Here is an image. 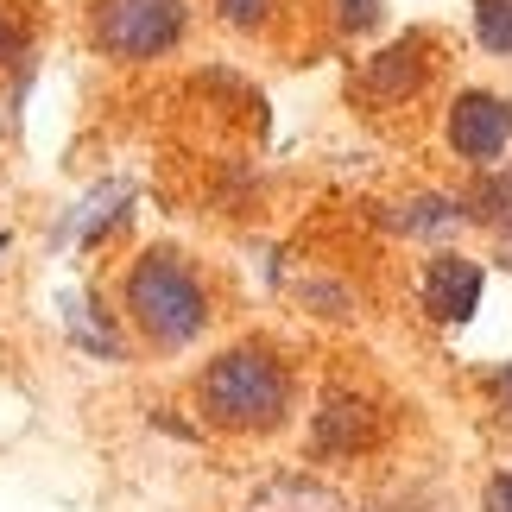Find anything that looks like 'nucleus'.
I'll list each match as a JSON object with an SVG mask.
<instances>
[{
  "mask_svg": "<svg viewBox=\"0 0 512 512\" xmlns=\"http://www.w3.org/2000/svg\"><path fill=\"white\" fill-rule=\"evenodd\" d=\"M298 304L310 310V317H329V323H348L354 317V291L342 279H304L298 285Z\"/></svg>",
  "mask_w": 512,
  "mask_h": 512,
  "instance_id": "obj_14",
  "label": "nucleus"
},
{
  "mask_svg": "<svg viewBox=\"0 0 512 512\" xmlns=\"http://www.w3.org/2000/svg\"><path fill=\"white\" fill-rule=\"evenodd\" d=\"M7 247H13V234H7V228H0V253H7Z\"/></svg>",
  "mask_w": 512,
  "mask_h": 512,
  "instance_id": "obj_21",
  "label": "nucleus"
},
{
  "mask_svg": "<svg viewBox=\"0 0 512 512\" xmlns=\"http://www.w3.org/2000/svg\"><path fill=\"white\" fill-rule=\"evenodd\" d=\"M121 310H127V329L146 354H184L209 336L215 323V298H209V279L196 272V260L184 247H140L133 266L121 272Z\"/></svg>",
  "mask_w": 512,
  "mask_h": 512,
  "instance_id": "obj_2",
  "label": "nucleus"
},
{
  "mask_svg": "<svg viewBox=\"0 0 512 512\" xmlns=\"http://www.w3.org/2000/svg\"><path fill=\"white\" fill-rule=\"evenodd\" d=\"M196 418L215 437H272V430L291 424V405H298V367H291L285 348H272L266 336H241L222 354H209L196 367Z\"/></svg>",
  "mask_w": 512,
  "mask_h": 512,
  "instance_id": "obj_1",
  "label": "nucleus"
},
{
  "mask_svg": "<svg viewBox=\"0 0 512 512\" xmlns=\"http://www.w3.org/2000/svg\"><path fill=\"white\" fill-rule=\"evenodd\" d=\"M272 7H279V0H215V19H222L228 32H260L272 19Z\"/></svg>",
  "mask_w": 512,
  "mask_h": 512,
  "instance_id": "obj_17",
  "label": "nucleus"
},
{
  "mask_svg": "<svg viewBox=\"0 0 512 512\" xmlns=\"http://www.w3.org/2000/svg\"><path fill=\"white\" fill-rule=\"evenodd\" d=\"M190 19V0H89L83 26L95 57H108V64H159V57L184 51Z\"/></svg>",
  "mask_w": 512,
  "mask_h": 512,
  "instance_id": "obj_3",
  "label": "nucleus"
},
{
  "mask_svg": "<svg viewBox=\"0 0 512 512\" xmlns=\"http://www.w3.org/2000/svg\"><path fill=\"white\" fill-rule=\"evenodd\" d=\"M494 405H500L506 418H512V361H506V367L494 373Z\"/></svg>",
  "mask_w": 512,
  "mask_h": 512,
  "instance_id": "obj_19",
  "label": "nucleus"
},
{
  "mask_svg": "<svg viewBox=\"0 0 512 512\" xmlns=\"http://www.w3.org/2000/svg\"><path fill=\"white\" fill-rule=\"evenodd\" d=\"M481 291H487V266L468 260V253H430L424 260V279H418V298H424V317L437 329H462L468 317L481 310Z\"/></svg>",
  "mask_w": 512,
  "mask_h": 512,
  "instance_id": "obj_6",
  "label": "nucleus"
},
{
  "mask_svg": "<svg viewBox=\"0 0 512 512\" xmlns=\"http://www.w3.org/2000/svg\"><path fill=\"white\" fill-rule=\"evenodd\" d=\"M64 336H70V348L95 354V361H121V354H127L121 317H108V304L89 298V291H70V298H64Z\"/></svg>",
  "mask_w": 512,
  "mask_h": 512,
  "instance_id": "obj_10",
  "label": "nucleus"
},
{
  "mask_svg": "<svg viewBox=\"0 0 512 512\" xmlns=\"http://www.w3.org/2000/svg\"><path fill=\"white\" fill-rule=\"evenodd\" d=\"M241 512H354L342 500V487H329L323 475H304V468H279L247 494Z\"/></svg>",
  "mask_w": 512,
  "mask_h": 512,
  "instance_id": "obj_8",
  "label": "nucleus"
},
{
  "mask_svg": "<svg viewBox=\"0 0 512 512\" xmlns=\"http://www.w3.org/2000/svg\"><path fill=\"white\" fill-rule=\"evenodd\" d=\"M386 437V418L367 392H323L317 399V418H310V456L317 462H354L367 456L373 443Z\"/></svg>",
  "mask_w": 512,
  "mask_h": 512,
  "instance_id": "obj_5",
  "label": "nucleus"
},
{
  "mask_svg": "<svg viewBox=\"0 0 512 512\" xmlns=\"http://www.w3.org/2000/svg\"><path fill=\"white\" fill-rule=\"evenodd\" d=\"M443 140L475 171L500 165L512 152V102L500 89H462L456 102H449V114H443Z\"/></svg>",
  "mask_w": 512,
  "mask_h": 512,
  "instance_id": "obj_4",
  "label": "nucleus"
},
{
  "mask_svg": "<svg viewBox=\"0 0 512 512\" xmlns=\"http://www.w3.org/2000/svg\"><path fill=\"white\" fill-rule=\"evenodd\" d=\"M494 266L512 272V234H494Z\"/></svg>",
  "mask_w": 512,
  "mask_h": 512,
  "instance_id": "obj_20",
  "label": "nucleus"
},
{
  "mask_svg": "<svg viewBox=\"0 0 512 512\" xmlns=\"http://www.w3.org/2000/svg\"><path fill=\"white\" fill-rule=\"evenodd\" d=\"M430 83V38L424 32H405L392 38L386 51H373L361 70H354V95L373 108H392V102H411Z\"/></svg>",
  "mask_w": 512,
  "mask_h": 512,
  "instance_id": "obj_7",
  "label": "nucleus"
},
{
  "mask_svg": "<svg viewBox=\"0 0 512 512\" xmlns=\"http://www.w3.org/2000/svg\"><path fill=\"white\" fill-rule=\"evenodd\" d=\"M462 215L487 234H512V165H487L475 190L462 196Z\"/></svg>",
  "mask_w": 512,
  "mask_h": 512,
  "instance_id": "obj_12",
  "label": "nucleus"
},
{
  "mask_svg": "<svg viewBox=\"0 0 512 512\" xmlns=\"http://www.w3.org/2000/svg\"><path fill=\"white\" fill-rule=\"evenodd\" d=\"M475 45L487 57H512V0H475Z\"/></svg>",
  "mask_w": 512,
  "mask_h": 512,
  "instance_id": "obj_13",
  "label": "nucleus"
},
{
  "mask_svg": "<svg viewBox=\"0 0 512 512\" xmlns=\"http://www.w3.org/2000/svg\"><path fill=\"white\" fill-rule=\"evenodd\" d=\"M380 19H386V0H336V32L342 38L380 32Z\"/></svg>",
  "mask_w": 512,
  "mask_h": 512,
  "instance_id": "obj_16",
  "label": "nucleus"
},
{
  "mask_svg": "<svg viewBox=\"0 0 512 512\" xmlns=\"http://www.w3.org/2000/svg\"><path fill=\"white\" fill-rule=\"evenodd\" d=\"M32 45V13L19 0H0V70H13Z\"/></svg>",
  "mask_w": 512,
  "mask_h": 512,
  "instance_id": "obj_15",
  "label": "nucleus"
},
{
  "mask_svg": "<svg viewBox=\"0 0 512 512\" xmlns=\"http://www.w3.org/2000/svg\"><path fill=\"white\" fill-rule=\"evenodd\" d=\"M127 196H133V184H121V177H108V184H95L89 196H83V203H76L70 209V222L64 228H57V247H64V241H76V247H83V241H102V234L114 228V222H127Z\"/></svg>",
  "mask_w": 512,
  "mask_h": 512,
  "instance_id": "obj_11",
  "label": "nucleus"
},
{
  "mask_svg": "<svg viewBox=\"0 0 512 512\" xmlns=\"http://www.w3.org/2000/svg\"><path fill=\"white\" fill-rule=\"evenodd\" d=\"M481 512H512V462L487 475V487H481Z\"/></svg>",
  "mask_w": 512,
  "mask_h": 512,
  "instance_id": "obj_18",
  "label": "nucleus"
},
{
  "mask_svg": "<svg viewBox=\"0 0 512 512\" xmlns=\"http://www.w3.org/2000/svg\"><path fill=\"white\" fill-rule=\"evenodd\" d=\"M386 228L392 234H411V241H449L456 228H468V215H462V196L418 190V196H405V203L386 209Z\"/></svg>",
  "mask_w": 512,
  "mask_h": 512,
  "instance_id": "obj_9",
  "label": "nucleus"
}]
</instances>
